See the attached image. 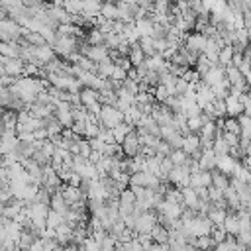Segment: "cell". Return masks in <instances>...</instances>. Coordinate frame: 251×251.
Returning <instances> with one entry per match:
<instances>
[{
  "label": "cell",
  "instance_id": "cell-1",
  "mask_svg": "<svg viewBox=\"0 0 251 251\" xmlns=\"http://www.w3.org/2000/svg\"><path fill=\"white\" fill-rule=\"evenodd\" d=\"M98 122H100L102 127L114 129L116 126H120L124 122V114L116 106H102V112L98 116Z\"/></svg>",
  "mask_w": 251,
  "mask_h": 251
},
{
  "label": "cell",
  "instance_id": "cell-2",
  "mask_svg": "<svg viewBox=\"0 0 251 251\" xmlns=\"http://www.w3.org/2000/svg\"><path fill=\"white\" fill-rule=\"evenodd\" d=\"M155 226H157V214H155L153 210L143 212V214L137 218V222H135L133 233H137V235H141V233H149Z\"/></svg>",
  "mask_w": 251,
  "mask_h": 251
},
{
  "label": "cell",
  "instance_id": "cell-3",
  "mask_svg": "<svg viewBox=\"0 0 251 251\" xmlns=\"http://www.w3.org/2000/svg\"><path fill=\"white\" fill-rule=\"evenodd\" d=\"M214 100H216V96H214L212 88H210V86H206V84L200 80V84L196 86V104H198V108H200V110H204V108H206V106H210Z\"/></svg>",
  "mask_w": 251,
  "mask_h": 251
},
{
  "label": "cell",
  "instance_id": "cell-4",
  "mask_svg": "<svg viewBox=\"0 0 251 251\" xmlns=\"http://www.w3.org/2000/svg\"><path fill=\"white\" fill-rule=\"evenodd\" d=\"M224 104H226V116L227 118H239V116H243V106H241L237 94H227L224 98Z\"/></svg>",
  "mask_w": 251,
  "mask_h": 251
},
{
  "label": "cell",
  "instance_id": "cell-5",
  "mask_svg": "<svg viewBox=\"0 0 251 251\" xmlns=\"http://www.w3.org/2000/svg\"><path fill=\"white\" fill-rule=\"evenodd\" d=\"M139 149H141V145H139V137H137V133H135V129L122 141V153L126 155V157H135L137 153H139Z\"/></svg>",
  "mask_w": 251,
  "mask_h": 251
},
{
  "label": "cell",
  "instance_id": "cell-6",
  "mask_svg": "<svg viewBox=\"0 0 251 251\" xmlns=\"http://www.w3.org/2000/svg\"><path fill=\"white\" fill-rule=\"evenodd\" d=\"M204 45H206V37L202 33H196V31L194 33H188L186 39H184V49H188L192 53H198V55H202Z\"/></svg>",
  "mask_w": 251,
  "mask_h": 251
},
{
  "label": "cell",
  "instance_id": "cell-7",
  "mask_svg": "<svg viewBox=\"0 0 251 251\" xmlns=\"http://www.w3.org/2000/svg\"><path fill=\"white\" fill-rule=\"evenodd\" d=\"M188 186L194 188V190L212 186V173H210V171H200V173H196V175H190Z\"/></svg>",
  "mask_w": 251,
  "mask_h": 251
},
{
  "label": "cell",
  "instance_id": "cell-8",
  "mask_svg": "<svg viewBox=\"0 0 251 251\" xmlns=\"http://www.w3.org/2000/svg\"><path fill=\"white\" fill-rule=\"evenodd\" d=\"M224 78H226V71H224V67H218V65H216V67H212V69L202 76V82H204L206 86L212 88V86L220 84Z\"/></svg>",
  "mask_w": 251,
  "mask_h": 251
},
{
  "label": "cell",
  "instance_id": "cell-9",
  "mask_svg": "<svg viewBox=\"0 0 251 251\" xmlns=\"http://www.w3.org/2000/svg\"><path fill=\"white\" fill-rule=\"evenodd\" d=\"M180 149L190 157V155H196L198 151H200V137L196 135V133H188V135H184L182 137V145H180Z\"/></svg>",
  "mask_w": 251,
  "mask_h": 251
},
{
  "label": "cell",
  "instance_id": "cell-10",
  "mask_svg": "<svg viewBox=\"0 0 251 251\" xmlns=\"http://www.w3.org/2000/svg\"><path fill=\"white\" fill-rule=\"evenodd\" d=\"M239 161H235L233 157H229V155H222V157H216V169L220 171V173H224L226 176H229L231 173H233V169H235V165H237Z\"/></svg>",
  "mask_w": 251,
  "mask_h": 251
},
{
  "label": "cell",
  "instance_id": "cell-11",
  "mask_svg": "<svg viewBox=\"0 0 251 251\" xmlns=\"http://www.w3.org/2000/svg\"><path fill=\"white\" fill-rule=\"evenodd\" d=\"M198 165H200V171H214V169H216V153H214L212 149L200 151Z\"/></svg>",
  "mask_w": 251,
  "mask_h": 251
},
{
  "label": "cell",
  "instance_id": "cell-12",
  "mask_svg": "<svg viewBox=\"0 0 251 251\" xmlns=\"http://www.w3.org/2000/svg\"><path fill=\"white\" fill-rule=\"evenodd\" d=\"M222 227H224L226 235L235 237V235L239 233V220H237V216H235L233 212H227V216H226V220H224Z\"/></svg>",
  "mask_w": 251,
  "mask_h": 251
},
{
  "label": "cell",
  "instance_id": "cell-13",
  "mask_svg": "<svg viewBox=\"0 0 251 251\" xmlns=\"http://www.w3.org/2000/svg\"><path fill=\"white\" fill-rule=\"evenodd\" d=\"M180 194H182V206L184 208H190V210H196L198 208V196H196V190L186 186V188H180Z\"/></svg>",
  "mask_w": 251,
  "mask_h": 251
},
{
  "label": "cell",
  "instance_id": "cell-14",
  "mask_svg": "<svg viewBox=\"0 0 251 251\" xmlns=\"http://www.w3.org/2000/svg\"><path fill=\"white\" fill-rule=\"evenodd\" d=\"M49 206H51V210H53V212H57V214H61V216H65V214L69 212V204L65 202V198L61 196V192H59V190L51 194Z\"/></svg>",
  "mask_w": 251,
  "mask_h": 251
},
{
  "label": "cell",
  "instance_id": "cell-15",
  "mask_svg": "<svg viewBox=\"0 0 251 251\" xmlns=\"http://www.w3.org/2000/svg\"><path fill=\"white\" fill-rule=\"evenodd\" d=\"M127 61H129V65H133L135 69H137L139 65H143V61H145V55H143V51H141L139 43H133V45H129Z\"/></svg>",
  "mask_w": 251,
  "mask_h": 251
},
{
  "label": "cell",
  "instance_id": "cell-16",
  "mask_svg": "<svg viewBox=\"0 0 251 251\" xmlns=\"http://www.w3.org/2000/svg\"><path fill=\"white\" fill-rule=\"evenodd\" d=\"M233 55H235V51H233V47L231 45H224L222 49H220V53H218V67H229L231 65V61H233Z\"/></svg>",
  "mask_w": 251,
  "mask_h": 251
},
{
  "label": "cell",
  "instance_id": "cell-17",
  "mask_svg": "<svg viewBox=\"0 0 251 251\" xmlns=\"http://www.w3.org/2000/svg\"><path fill=\"white\" fill-rule=\"evenodd\" d=\"M133 131V126H129V124H126V122H122L120 126H116L114 129H112V135H114V141L118 143V145H122V141L129 135Z\"/></svg>",
  "mask_w": 251,
  "mask_h": 251
},
{
  "label": "cell",
  "instance_id": "cell-18",
  "mask_svg": "<svg viewBox=\"0 0 251 251\" xmlns=\"http://www.w3.org/2000/svg\"><path fill=\"white\" fill-rule=\"evenodd\" d=\"M226 216H227V210H222V208H216V206H212V208H210V212L206 214V218L212 222V226H214V227H220V226L224 224Z\"/></svg>",
  "mask_w": 251,
  "mask_h": 251
},
{
  "label": "cell",
  "instance_id": "cell-19",
  "mask_svg": "<svg viewBox=\"0 0 251 251\" xmlns=\"http://www.w3.org/2000/svg\"><path fill=\"white\" fill-rule=\"evenodd\" d=\"M149 237L153 239V243H159V245H167L169 243V231L159 224L149 231Z\"/></svg>",
  "mask_w": 251,
  "mask_h": 251
},
{
  "label": "cell",
  "instance_id": "cell-20",
  "mask_svg": "<svg viewBox=\"0 0 251 251\" xmlns=\"http://www.w3.org/2000/svg\"><path fill=\"white\" fill-rule=\"evenodd\" d=\"M210 173H212V186L224 192V190L229 186V176H226V175L220 173L218 169H214V171H210Z\"/></svg>",
  "mask_w": 251,
  "mask_h": 251
},
{
  "label": "cell",
  "instance_id": "cell-21",
  "mask_svg": "<svg viewBox=\"0 0 251 251\" xmlns=\"http://www.w3.org/2000/svg\"><path fill=\"white\" fill-rule=\"evenodd\" d=\"M78 96H80V106H84V108L98 102V90H92V88H82L78 92Z\"/></svg>",
  "mask_w": 251,
  "mask_h": 251
},
{
  "label": "cell",
  "instance_id": "cell-22",
  "mask_svg": "<svg viewBox=\"0 0 251 251\" xmlns=\"http://www.w3.org/2000/svg\"><path fill=\"white\" fill-rule=\"evenodd\" d=\"M71 235H73V227H69L67 224H61L59 227H55V241L61 245V243H69L71 241Z\"/></svg>",
  "mask_w": 251,
  "mask_h": 251
},
{
  "label": "cell",
  "instance_id": "cell-23",
  "mask_svg": "<svg viewBox=\"0 0 251 251\" xmlns=\"http://www.w3.org/2000/svg\"><path fill=\"white\" fill-rule=\"evenodd\" d=\"M169 159H171V163H173L175 167H180V165H186L190 157H188L182 149H173L171 155H169Z\"/></svg>",
  "mask_w": 251,
  "mask_h": 251
},
{
  "label": "cell",
  "instance_id": "cell-24",
  "mask_svg": "<svg viewBox=\"0 0 251 251\" xmlns=\"http://www.w3.org/2000/svg\"><path fill=\"white\" fill-rule=\"evenodd\" d=\"M61 224H65L63 216L57 214V212H53V210H49V214H47V218H45V226L51 227V229H55V227H59Z\"/></svg>",
  "mask_w": 251,
  "mask_h": 251
},
{
  "label": "cell",
  "instance_id": "cell-25",
  "mask_svg": "<svg viewBox=\"0 0 251 251\" xmlns=\"http://www.w3.org/2000/svg\"><path fill=\"white\" fill-rule=\"evenodd\" d=\"M224 131H226V133H235V135H239L241 129H239L237 118H226V120H224Z\"/></svg>",
  "mask_w": 251,
  "mask_h": 251
},
{
  "label": "cell",
  "instance_id": "cell-26",
  "mask_svg": "<svg viewBox=\"0 0 251 251\" xmlns=\"http://www.w3.org/2000/svg\"><path fill=\"white\" fill-rule=\"evenodd\" d=\"M212 67H216V65H212L204 55H200V57H198V61H196V73H198L200 76H204Z\"/></svg>",
  "mask_w": 251,
  "mask_h": 251
},
{
  "label": "cell",
  "instance_id": "cell-27",
  "mask_svg": "<svg viewBox=\"0 0 251 251\" xmlns=\"http://www.w3.org/2000/svg\"><path fill=\"white\" fill-rule=\"evenodd\" d=\"M171 98V94H169V90L163 86V84H159V86H155L153 88V100H157V102H167Z\"/></svg>",
  "mask_w": 251,
  "mask_h": 251
},
{
  "label": "cell",
  "instance_id": "cell-28",
  "mask_svg": "<svg viewBox=\"0 0 251 251\" xmlns=\"http://www.w3.org/2000/svg\"><path fill=\"white\" fill-rule=\"evenodd\" d=\"M104 41H106V39H104V35L98 31V27H94V29L88 31V43H90L92 47H94V45H104Z\"/></svg>",
  "mask_w": 251,
  "mask_h": 251
},
{
  "label": "cell",
  "instance_id": "cell-29",
  "mask_svg": "<svg viewBox=\"0 0 251 251\" xmlns=\"http://www.w3.org/2000/svg\"><path fill=\"white\" fill-rule=\"evenodd\" d=\"M210 237H212V241H214V243H224L227 235H226V231H224V227L220 226V227H214V229H212V233H210Z\"/></svg>",
  "mask_w": 251,
  "mask_h": 251
},
{
  "label": "cell",
  "instance_id": "cell-30",
  "mask_svg": "<svg viewBox=\"0 0 251 251\" xmlns=\"http://www.w3.org/2000/svg\"><path fill=\"white\" fill-rule=\"evenodd\" d=\"M222 139L226 141V145L231 149V147H237L239 145V135H235V133H222Z\"/></svg>",
  "mask_w": 251,
  "mask_h": 251
},
{
  "label": "cell",
  "instance_id": "cell-31",
  "mask_svg": "<svg viewBox=\"0 0 251 251\" xmlns=\"http://www.w3.org/2000/svg\"><path fill=\"white\" fill-rule=\"evenodd\" d=\"M208 200H210L212 204H216V202L224 200V192L218 190V188H214V186H208Z\"/></svg>",
  "mask_w": 251,
  "mask_h": 251
},
{
  "label": "cell",
  "instance_id": "cell-32",
  "mask_svg": "<svg viewBox=\"0 0 251 251\" xmlns=\"http://www.w3.org/2000/svg\"><path fill=\"white\" fill-rule=\"evenodd\" d=\"M100 243H96L92 237H86V241L82 243V251H100Z\"/></svg>",
  "mask_w": 251,
  "mask_h": 251
},
{
  "label": "cell",
  "instance_id": "cell-33",
  "mask_svg": "<svg viewBox=\"0 0 251 251\" xmlns=\"http://www.w3.org/2000/svg\"><path fill=\"white\" fill-rule=\"evenodd\" d=\"M214 251H229V247H227V243L224 241V243H216V245H214Z\"/></svg>",
  "mask_w": 251,
  "mask_h": 251
},
{
  "label": "cell",
  "instance_id": "cell-34",
  "mask_svg": "<svg viewBox=\"0 0 251 251\" xmlns=\"http://www.w3.org/2000/svg\"><path fill=\"white\" fill-rule=\"evenodd\" d=\"M247 35H249V43H251V27H247Z\"/></svg>",
  "mask_w": 251,
  "mask_h": 251
}]
</instances>
